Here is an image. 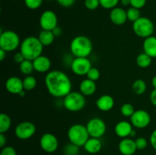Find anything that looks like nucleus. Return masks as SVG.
Instances as JSON below:
<instances>
[{"instance_id":"f03ea898","label":"nucleus","mask_w":156,"mask_h":155,"mask_svg":"<svg viewBox=\"0 0 156 155\" xmlns=\"http://www.w3.org/2000/svg\"><path fill=\"white\" fill-rule=\"evenodd\" d=\"M44 50V46L38 37L30 36L22 40L20 45V52L25 59L33 61L38 56H41Z\"/></svg>"},{"instance_id":"c85d7f7f","label":"nucleus","mask_w":156,"mask_h":155,"mask_svg":"<svg viewBox=\"0 0 156 155\" xmlns=\"http://www.w3.org/2000/svg\"><path fill=\"white\" fill-rule=\"evenodd\" d=\"M126 15H127V19L129 21H132L133 23L135 22L141 17L140 9L133 7H130L128 9V10H126Z\"/></svg>"},{"instance_id":"3c124183","label":"nucleus","mask_w":156,"mask_h":155,"mask_svg":"<svg viewBox=\"0 0 156 155\" xmlns=\"http://www.w3.org/2000/svg\"><path fill=\"white\" fill-rule=\"evenodd\" d=\"M47 1H52V0H47Z\"/></svg>"},{"instance_id":"49530a36","label":"nucleus","mask_w":156,"mask_h":155,"mask_svg":"<svg viewBox=\"0 0 156 155\" xmlns=\"http://www.w3.org/2000/svg\"><path fill=\"white\" fill-rule=\"evenodd\" d=\"M120 2L123 5L126 6L128 5H130V0H120Z\"/></svg>"},{"instance_id":"603ef678","label":"nucleus","mask_w":156,"mask_h":155,"mask_svg":"<svg viewBox=\"0 0 156 155\" xmlns=\"http://www.w3.org/2000/svg\"><path fill=\"white\" fill-rule=\"evenodd\" d=\"M12 1H15V0H12Z\"/></svg>"},{"instance_id":"aec40b11","label":"nucleus","mask_w":156,"mask_h":155,"mask_svg":"<svg viewBox=\"0 0 156 155\" xmlns=\"http://www.w3.org/2000/svg\"><path fill=\"white\" fill-rule=\"evenodd\" d=\"M97 90V84L95 81L90 79H84L79 84V91L84 96H91Z\"/></svg>"},{"instance_id":"bb28decb","label":"nucleus","mask_w":156,"mask_h":155,"mask_svg":"<svg viewBox=\"0 0 156 155\" xmlns=\"http://www.w3.org/2000/svg\"><path fill=\"white\" fill-rule=\"evenodd\" d=\"M19 68L21 72L25 75H30L33 71L34 70L33 65V61L24 59L21 64H19Z\"/></svg>"},{"instance_id":"423d86ee","label":"nucleus","mask_w":156,"mask_h":155,"mask_svg":"<svg viewBox=\"0 0 156 155\" xmlns=\"http://www.w3.org/2000/svg\"><path fill=\"white\" fill-rule=\"evenodd\" d=\"M21 45L18 34L12 30L1 31L0 34V49L8 52L17 50Z\"/></svg>"},{"instance_id":"79ce46f5","label":"nucleus","mask_w":156,"mask_h":155,"mask_svg":"<svg viewBox=\"0 0 156 155\" xmlns=\"http://www.w3.org/2000/svg\"><path fill=\"white\" fill-rule=\"evenodd\" d=\"M149 100H150L151 103H152L153 106H156V89L155 88H154V89L152 91V92L150 93Z\"/></svg>"},{"instance_id":"7c9ffc66","label":"nucleus","mask_w":156,"mask_h":155,"mask_svg":"<svg viewBox=\"0 0 156 155\" xmlns=\"http://www.w3.org/2000/svg\"><path fill=\"white\" fill-rule=\"evenodd\" d=\"M79 146L70 142L64 147L63 153L65 155H78L79 153Z\"/></svg>"},{"instance_id":"f3484780","label":"nucleus","mask_w":156,"mask_h":155,"mask_svg":"<svg viewBox=\"0 0 156 155\" xmlns=\"http://www.w3.org/2000/svg\"><path fill=\"white\" fill-rule=\"evenodd\" d=\"M33 65L35 71L39 73H45L50 69L51 62L48 57L41 55L33 60Z\"/></svg>"},{"instance_id":"c03bdc74","label":"nucleus","mask_w":156,"mask_h":155,"mask_svg":"<svg viewBox=\"0 0 156 155\" xmlns=\"http://www.w3.org/2000/svg\"><path fill=\"white\" fill-rule=\"evenodd\" d=\"M6 54H7V52L0 49V61H1V62H2V61L5 59Z\"/></svg>"},{"instance_id":"20e7f679","label":"nucleus","mask_w":156,"mask_h":155,"mask_svg":"<svg viewBox=\"0 0 156 155\" xmlns=\"http://www.w3.org/2000/svg\"><path fill=\"white\" fill-rule=\"evenodd\" d=\"M68 138L71 143L79 147H83L90 138V135L87 130L86 126L82 124H74L69 129Z\"/></svg>"},{"instance_id":"c9c22d12","label":"nucleus","mask_w":156,"mask_h":155,"mask_svg":"<svg viewBox=\"0 0 156 155\" xmlns=\"http://www.w3.org/2000/svg\"><path fill=\"white\" fill-rule=\"evenodd\" d=\"M85 5L88 10H95L100 6L99 0H85Z\"/></svg>"},{"instance_id":"e433bc0d","label":"nucleus","mask_w":156,"mask_h":155,"mask_svg":"<svg viewBox=\"0 0 156 155\" xmlns=\"http://www.w3.org/2000/svg\"><path fill=\"white\" fill-rule=\"evenodd\" d=\"M0 155H17L16 150L12 146H5L2 148Z\"/></svg>"},{"instance_id":"cd10ccee","label":"nucleus","mask_w":156,"mask_h":155,"mask_svg":"<svg viewBox=\"0 0 156 155\" xmlns=\"http://www.w3.org/2000/svg\"><path fill=\"white\" fill-rule=\"evenodd\" d=\"M37 79L32 75H27L23 80V86H24V90L27 91H32L37 86Z\"/></svg>"},{"instance_id":"412c9836","label":"nucleus","mask_w":156,"mask_h":155,"mask_svg":"<svg viewBox=\"0 0 156 155\" xmlns=\"http://www.w3.org/2000/svg\"><path fill=\"white\" fill-rule=\"evenodd\" d=\"M143 52L153 59L156 58V36H151L146 38L143 43Z\"/></svg>"},{"instance_id":"7ed1b4c3","label":"nucleus","mask_w":156,"mask_h":155,"mask_svg":"<svg viewBox=\"0 0 156 155\" xmlns=\"http://www.w3.org/2000/svg\"><path fill=\"white\" fill-rule=\"evenodd\" d=\"M93 50L92 42L87 36L79 35L73 38L70 43V51L75 57L88 58Z\"/></svg>"},{"instance_id":"09e8293b","label":"nucleus","mask_w":156,"mask_h":155,"mask_svg":"<svg viewBox=\"0 0 156 155\" xmlns=\"http://www.w3.org/2000/svg\"><path fill=\"white\" fill-rule=\"evenodd\" d=\"M25 90H23V91H21V92L18 94V96H20V97H24V95H25Z\"/></svg>"},{"instance_id":"4c0bfd02","label":"nucleus","mask_w":156,"mask_h":155,"mask_svg":"<svg viewBox=\"0 0 156 155\" xmlns=\"http://www.w3.org/2000/svg\"><path fill=\"white\" fill-rule=\"evenodd\" d=\"M146 4V0H130L131 7L141 9Z\"/></svg>"},{"instance_id":"6e6552de","label":"nucleus","mask_w":156,"mask_h":155,"mask_svg":"<svg viewBox=\"0 0 156 155\" xmlns=\"http://www.w3.org/2000/svg\"><path fill=\"white\" fill-rule=\"evenodd\" d=\"M87 130L91 138H100L106 132V124L100 118H93L88 122L86 125Z\"/></svg>"},{"instance_id":"393cba45","label":"nucleus","mask_w":156,"mask_h":155,"mask_svg":"<svg viewBox=\"0 0 156 155\" xmlns=\"http://www.w3.org/2000/svg\"><path fill=\"white\" fill-rule=\"evenodd\" d=\"M12 120L8 114H0V133H5L10 129Z\"/></svg>"},{"instance_id":"37998d69","label":"nucleus","mask_w":156,"mask_h":155,"mask_svg":"<svg viewBox=\"0 0 156 155\" xmlns=\"http://www.w3.org/2000/svg\"><path fill=\"white\" fill-rule=\"evenodd\" d=\"M6 141V136L4 135V133H0V147L3 148L4 147H5Z\"/></svg>"},{"instance_id":"0eeeda50","label":"nucleus","mask_w":156,"mask_h":155,"mask_svg":"<svg viewBox=\"0 0 156 155\" xmlns=\"http://www.w3.org/2000/svg\"><path fill=\"white\" fill-rule=\"evenodd\" d=\"M133 30L136 36L146 39L152 36L155 26L149 18L146 17H140L137 21L133 23Z\"/></svg>"},{"instance_id":"39448f33","label":"nucleus","mask_w":156,"mask_h":155,"mask_svg":"<svg viewBox=\"0 0 156 155\" xmlns=\"http://www.w3.org/2000/svg\"><path fill=\"white\" fill-rule=\"evenodd\" d=\"M86 104L85 96L81 92L71 91L63 99V106L70 112H79L84 109Z\"/></svg>"},{"instance_id":"dca6fc26","label":"nucleus","mask_w":156,"mask_h":155,"mask_svg":"<svg viewBox=\"0 0 156 155\" xmlns=\"http://www.w3.org/2000/svg\"><path fill=\"white\" fill-rule=\"evenodd\" d=\"M5 88L11 94L18 95V94L24 90L23 80L16 76L9 78L5 82Z\"/></svg>"},{"instance_id":"a878e982","label":"nucleus","mask_w":156,"mask_h":155,"mask_svg":"<svg viewBox=\"0 0 156 155\" xmlns=\"http://www.w3.org/2000/svg\"><path fill=\"white\" fill-rule=\"evenodd\" d=\"M147 88L146 83L142 79H137L133 82L132 85V90L136 95H142L144 94Z\"/></svg>"},{"instance_id":"1a4fd4ad","label":"nucleus","mask_w":156,"mask_h":155,"mask_svg":"<svg viewBox=\"0 0 156 155\" xmlns=\"http://www.w3.org/2000/svg\"><path fill=\"white\" fill-rule=\"evenodd\" d=\"M36 132V126L30 122H22L15 129V136L20 140H27L32 138Z\"/></svg>"},{"instance_id":"de8ad7c7","label":"nucleus","mask_w":156,"mask_h":155,"mask_svg":"<svg viewBox=\"0 0 156 155\" xmlns=\"http://www.w3.org/2000/svg\"><path fill=\"white\" fill-rule=\"evenodd\" d=\"M152 86H153V88L156 89V75H155L153 78H152Z\"/></svg>"},{"instance_id":"9d476101","label":"nucleus","mask_w":156,"mask_h":155,"mask_svg":"<svg viewBox=\"0 0 156 155\" xmlns=\"http://www.w3.org/2000/svg\"><path fill=\"white\" fill-rule=\"evenodd\" d=\"M130 122L133 126L136 129H145L151 122V115L144 109H138L130 117Z\"/></svg>"},{"instance_id":"ddd939ff","label":"nucleus","mask_w":156,"mask_h":155,"mask_svg":"<svg viewBox=\"0 0 156 155\" xmlns=\"http://www.w3.org/2000/svg\"><path fill=\"white\" fill-rule=\"evenodd\" d=\"M41 147L47 153H53L56 151L59 146L57 138L52 133L44 134L40 139Z\"/></svg>"},{"instance_id":"9b49d317","label":"nucleus","mask_w":156,"mask_h":155,"mask_svg":"<svg viewBox=\"0 0 156 155\" xmlns=\"http://www.w3.org/2000/svg\"><path fill=\"white\" fill-rule=\"evenodd\" d=\"M91 67V62L88 58L76 57L71 62L72 71L79 76L86 75Z\"/></svg>"},{"instance_id":"72a5a7b5","label":"nucleus","mask_w":156,"mask_h":155,"mask_svg":"<svg viewBox=\"0 0 156 155\" xmlns=\"http://www.w3.org/2000/svg\"><path fill=\"white\" fill-rule=\"evenodd\" d=\"M24 3L29 9L34 10L41 7L43 0H24Z\"/></svg>"},{"instance_id":"b1692460","label":"nucleus","mask_w":156,"mask_h":155,"mask_svg":"<svg viewBox=\"0 0 156 155\" xmlns=\"http://www.w3.org/2000/svg\"><path fill=\"white\" fill-rule=\"evenodd\" d=\"M152 62V58L145 53L143 52V53H140L138 55L136 58V64L140 68H146L151 65Z\"/></svg>"},{"instance_id":"8fccbe9b","label":"nucleus","mask_w":156,"mask_h":155,"mask_svg":"<svg viewBox=\"0 0 156 155\" xmlns=\"http://www.w3.org/2000/svg\"><path fill=\"white\" fill-rule=\"evenodd\" d=\"M134 136H136V131L134 129H133V131L130 133V135H129V138H133Z\"/></svg>"},{"instance_id":"4468645a","label":"nucleus","mask_w":156,"mask_h":155,"mask_svg":"<svg viewBox=\"0 0 156 155\" xmlns=\"http://www.w3.org/2000/svg\"><path fill=\"white\" fill-rule=\"evenodd\" d=\"M110 19L111 22L116 25H123L128 20L126 11L120 7H116L111 9L110 13Z\"/></svg>"},{"instance_id":"2f4dec72","label":"nucleus","mask_w":156,"mask_h":155,"mask_svg":"<svg viewBox=\"0 0 156 155\" xmlns=\"http://www.w3.org/2000/svg\"><path fill=\"white\" fill-rule=\"evenodd\" d=\"M100 5L105 9H113L117 7L120 0H99Z\"/></svg>"},{"instance_id":"f704fd0d","label":"nucleus","mask_w":156,"mask_h":155,"mask_svg":"<svg viewBox=\"0 0 156 155\" xmlns=\"http://www.w3.org/2000/svg\"><path fill=\"white\" fill-rule=\"evenodd\" d=\"M136 146L137 150H144L146 148L148 145L147 140L144 137H139L135 140Z\"/></svg>"},{"instance_id":"473e14b6","label":"nucleus","mask_w":156,"mask_h":155,"mask_svg":"<svg viewBox=\"0 0 156 155\" xmlns=\"http://www.w3.org/2000/svg\"><path fill=\"white\" fill-rule=\"evenodd\" d=\"M86 76L87 78L94 81H98L100 78V71L97 68H95V67H91L89 71H88V73H87Z\"/></svg>"},{"instance_id":"f257e3e1","label":"nucleus","mask_w":156,"mask_h":155,"mask_svg":"<svg viewBox=\"0 0 156 155\" xmlns=\"http://www.w3.org/2000/svg\"><path fill=\"white\" fill-rule=\"evenodd\" d=\"M45 85L49 94L57 98L65 97L72 91L71 80L66 73L59 70H53L47 73Z\"/></svg>"},{"instance_id":"f8f14e48","label":"nucleus","mask_w":156,"mask_h":155,"mask_svg":"<svg viewBox=\"0 0 156 155\" xmlns=\"http://www.w3.org/2000/svg\"><path fill=\"white\" fill-rule=\"evenodd\" d=\"M39 22L42 30H53L57 27L58 18L54 12L47 10L41 14Z\"/></svg>"},{"instance_id":"5701e85b","label":"nucleus","mask_w":156,"mask_h":155,"mask_svg":"<svg viewBox=\"0 0 156 155\" xmlns=\"http://www.w3.org/2000/svg\"><path fill=\"white\" fill-rule=\"evenodd\" d=\"M55 37L56 36L52 30H42L38 36V39L44 46H48L51 45L54 42Z\"/></svg>"},{"instance_id":"a18cd8bd","label":"nucleus","mask_w":156,"mask_h":155,"mask_svg":"<svg viewBox=\"0 0 156 155\" xmlns=\"http://www.w3.org/2000/svg\"><path fill=\"white\" fill-rule=\"evenodd\" d=\"M52 31L53 32V33H54V35L56 36H59V35L61 34V33H62V30H61V29L58 27H56V28H55L53 30H52Z\"/></svg>"},{"instance_id":"2eb2a0df","label":"nucleus","mask_w":156,"mask_h":155,"mask_svg":"<svg viewBox=\"0 0 156 155\" xmlns=\"http://www.w3.org/2000/svg\"><path fill=\"white\" fill-rule=\"evenodd\" d=\"M118 148L123 155H133L137 150L135 141L131 138H123L119 143Z\"/></svg>"},{"instance_id":"c756f323","label":"nucleus","mask_w":156,"mask_h":155,"mask_svg":"<svg viewBox=\"0 0 156 155\" xmlns=\"http://www.w3.org/2000/svg\"><path fill=\"white\" fill-rule=\"evenodd\" d=\"M135 111L134 106L131 103H124L123 105H122L121 108H120V112L125 117H129L130 118L133 114L135 112Z\"/></svg>"},{"instance_id":"4be33fe9","label":"nucleus","mask_w":156,"mask_h":155,"mask_svg":"<svg viewBox=\"0 0 156 155\" xmlns=\"http://www.w3.org/2000/svg\"><path fill=\"white\" fill-rule=\"evenodd\" d=\"M83 147L88 153L94 154L98 153L101 150L102 143L99 138L90 137Z\"/></svg>"},{"instance_id":"a19ab883","label":"nucleus","mask_w":156,"mask_h":155,"mask_svg":"<svg viewBox=\"0 0 156 155\" xmlns=\"http://www.w3.org/2000/svg\"><path fill=\"white\" fill-rule=\"evenodd\" d=\"M149 141H150V144L152 145V147L156 150V129H155L152 132V133L151 134Z\"/></svg>"},{"instance_id":"6ab92c4d","label":"nucleus","mask_w":156,"mask_h":155,"mask_svg":"<svg viewBox=\"0 0 156 155\" xmlns=\"http://www.w3.org/2000/svg\"><path fill=\"white\" fill-rule=\"evenodd\" d=\"M133 125L127 121H120L117 123L114 128L116 135L121 138H128L133 131Z\"/></svg>"},{"instance_id":"58836bf2","label":"nucleus","mask_w":156,"mask_h":155,"mask_svg":"<svg viewBox=\"0 0 156 155\" xmlns=\"http://www.w3.org/2000/svg\"><path fill=\"white\" fill-rule=\"evenodd\" d=\"M56 2L59 5L65 8H69L74 5L76 0H56Z\"/></svg>"},{"instance_id":"a211bd4d","label":"nucleus","mask_w":156,"mask_h":155,"mask_svg":"<svg viewBox=\"0 0 156 155\" xmlns=\"http://www.w3.org/2000/svg\"><path fill=\"white\" fill-rule=\"evenodd\" d=\"M114 99L108 94H104L101 96L98 100H96V106L103 112H108L111 110L114 106Z\"/></svg>"},{"instance_id":"ea45409f","label":"nucleus","mask_w":156,"mask_h":155,"mask_svg":"<svg viewBox=\"0 0 156 155\" xmlns=\"http://www.w3.org/2000/svg\"><path fill=\"white\" fill-rule=\"evenodd\" d=\"M24 59H25V58H24V56H23V54L21 52L15 53V56H14V61L18 64H21Z\"/></svg>"}]
</instances>
